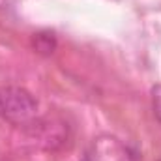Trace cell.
I'll return each instance as SVG.
<instances>
[{
  "mask_svg": "<svg viewBox=\"0 0 161 161\" xmlns=\"http://www.w3.org/2000/svg\"><path fill=\"white\" fill-rule=\"evenodd\" d=\"M38 101L36 97L19 86L0 88V116L15 125H26L36 120Z\"/></svg>",
  "mask_w": 161,
  "mask_h": 161,
  "instance_id": "cell-1",
  "label": "cell"
},
{
  "mask_svg": "<svg viewBox=\"0 0 161 161\" xmlns=\"http://www.w3.org/2000/svg\"><path fill=\"white\" fill-rule=\"evenodd\" d=\"M30 135L47 150H56L64 146L69 139L68 124L56 118H43V120L30 122Z\"/></svg>",
  "mask_w": 161,
  "mask_h": 161,
  "instance_id": "cell-2",
  "label": "cell"
},
{
  "mask_svg": "<svg viewBox=\"0 0 161 161\" xmlns=\"http://www.w3.org/2000/svg\"><path fill=\"white\" fill-rule=\"evenodd\" d=\"M32 45L40 54H53L56 49V38L53 32H38L32 38Z\"/></svg>",
  "mask_w": 161,
  "mask_h": 161,
  "instance_id": "cell-3",
  "label": "cell"
},
{
  "mask_svg": "<svg viewBox=\"0 0 161 161\" xmlns=\"http://www.w3.org/2000/svg\"><path fill=\"white\" fill-rule=\"evenodd\" d=\"M154 109H156V114L161 120V86L154 88Z\"/></svg>",
  "mask_w": 161,
  "mask_h": 161,
  "instance_id": "cell-4",
  "label": "cell"
},
{
  "mask_svg": "<svg viewBox=\"0 0 161 161\" xmlns=\"http://www.w3.org/2000/svg\"><path fill=\"white\" fill-rule=\"evenodd\" d=\"M11 2H13V0H0V9L9 8V6H11Z\"/></svg>",
  "mask_w": 161,
  "mask_h": 161,
  "instance_id": "cell-5",
  "label": "cell"
},
{
  "mask_svg": "<svg viewBox=\"0 0 161 161\" xmlns=\"http://www.w3.org/2000/svg\"><path fill=\"white\" fill-rule=\"evenodd\" d=\"M82 161H90V159H88V158H86V159H82Z\"/></svg>",
  "mask_w": 161,
  "mask_h": 161,
  "instance_id": "cell-6",
  "label": "cell"
},
{
  "mask_svg": "<svg viewBox=\"0 0 161 161\" xmlns=\"http://www.w3.org/2000/svg\"><path fill=\"white\" fill-rule=\"evenodd\" d=\"M158 161H161V158H159V159H158Z\"/></svg>",
  "mask_w": 161,
  "mask_h": 161,
  "instance_id": "cell-7",
  "label": "cell"
}]
</instances>
